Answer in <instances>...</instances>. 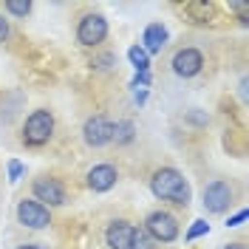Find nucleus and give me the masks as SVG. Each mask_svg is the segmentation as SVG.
Returning a JSON list of instances; mask_svg holds the SVG:
<instances>
[{"mask_svg": "<svg viewBox=\"0 0 249 249\" xmlns=\"http://www.w3.org/2000/svg\"><path fill=\"white\" fill-rule=\"evenodd\" d=\"M150 193L159 201L176 204V207H190L193 201V187L187 181V176L176 167H156L150 176Z\"/></svg>", "mask_w": 249, "mask_h": 249, "instance_id": "f257e3e1", "label": "nucleus"}, {"mask_svg": "<svg viewBox=\"0 0 249 249\" xmlns=\"http://www.w3.org/2000/svg\"><path fill=\"white\" fill-rule=\"evenodd\" d=\"M54 113L48 108H37L31 110L29 116H26V122H23V130H20V142L31 147V150H37V147H46L48 142L54 139Z\"/></svg>", "mask_w": 249, "mask_h": 249, "instance_id": "f03ea898", "label": "nucleus"}, {"mask_svg": "<svg viewBox=\"0 0 249 249\" xmlns=\"http://www.w3.org/2000/svg\"><path fill=\"white\" fill-rule=\"evenodd\" d=\"M144 232L153 238L156 244H173L178 235H181V224H178V218L173 215L170 210H150L147 215H144V227H142Z\"/></svg>", "mask_w": 249, "mask_h": 249, "instance_id": "7ed1b4c3", "label": "nucleus"}, {"mask_svg": "<svg viewBox=\"0 0 249 249\" xmlns=\"http://www.w3.org/2000/svg\"><path fill=\"white\" fill-rule=\"evenodd\" d=\"M201 204L210 215H224V213H230V207L235 204V184L230 178H213L210 184L204 187Z\"/></svg>", "mask_w": 249, "mask_h": 249, "instance_id": "20e7f679", "label": "nucleus"}, {"mask_svg": "<svg viewBox=\"0 0 249 249\" xmlns=\"http://www.w3.org/2000/svg\"><path fill=\"white\" fill-rule=\"evenodd\" d=\"M31 198L34 201H40L43 207H65L68 204V190L62 184L57 176H37L34 181H31Z\"/></svg>", "mask_w": 249, "mask_h": 249, "instance_id": "39448f33", "label": "nucleus"}, {"mask_svg": "<svg viewBox=\"0 0 249 249\" xmlns=\"http://www.w3.org/2000/svg\"><path fill=\"white\" fill-rule=\"evenodd\" d=\"M108 40V20L99 12H88L77 23V43L82 48H99Z\"/></svg>", "mask_w": 249, "mask_h": 249, "instance_id": "423d86ee", "label": "nucleus"}, {"mask_svg": "<svg viewBox=\"0 0 249 249\" xmlns=\"http://www.w3.org/2000/svg\"><path fill=\"white\" fill-rule=\"evenodd\" d=\"M113 127H116V122H113L110 116L93 113V116H88L85 124H82V142H85L88 147H93V150L108 147L110 142H113Z\"/></svg>", "mask_w": 249, "mask_h": 249, "instance_id": "0eeeda50", "label": "nucleus"}, {"mask_svg": "<svg viewBox=\"0 0 249 249\" xmlns=\"http://www.w3.org/2000/svg\"><path fill=\"white\" fill-rule=\"evenodd\" d=\"M17 221L26 227V230H48L51 227V210L43 207L34 198H20L17 201Z\"/></svg>", "mask_w": 249, "mask_h": 249, "instance_id": "6e6552de", "label": "nucleus"}, {"mask_svg": "<svg viewBox=\"0 0 249 249\" xmlns=\"http://www.w3.org/2000/svg\"><path fill=\"white\" fill-rule=\"evenodd\" d=\"M170 68H173V74L181 77V79L198 77V74L204 71V54L198 51V48H193V46L178 48V51L173 54V60H170Z\"/></svg>", "mask_w": 249, "mask_h": 249, "instance_id": "1a4fd4ad", "label": "nucleus"}, {"mask_svg": "<svg viewBox=\"0 0 249 249\" xmlns=\"http://www.w3.org/2000/svg\"><path fill=\"white\" fill-rule=\"evenodd\" d=\"M85 184H88L91 193H110L119 184V167L110 164V161H99L85 173Z\"/></svg>", "mask_w": 249, "mask_h": 249, "instance_id": "9d476101", "label": "nucleus"}, {"mask_svg": "<svg viewBox=\"0 0 249 249\" xmlns=\"http://www.w3.org/2000/svg\"><path fill=\"white\" fill-rule=\"evenodd\" d=\"M133 235H136L133 221H127V218H113L108 227H105V244H108V249H130Z\"/></svg>", "mask_w": 249, "mask_h": 249, "instance_id": "9b49d317", "label": "nucleus"}, {"mask_svg": "<svg viewBox=\"0 0 249 249\" xmlns=\"http://www.w3.org/2000/svg\"><path fill=\"white\" fill-rule=\"evenodd\" d=\"M167 29L161 26V23H150L147 29L142 31V48H144V54L150 57V54H159L161 48L167 46Z\"/></svg>", "mask_w": 249, "mask_h": 249, "instance_id": "f8f14e48", "label": "nucleus"}, {"mask_svg": "<svg viewBox=\"0 0 249 249\" xmlns=\"http://www.w3.org/2000/svg\"><path fill=\"white\" fill-rule=\"evenodd\" d=\"M184 12L190 15L193 23H210L213 15H215V6H213V3H187Z\"/></svg>", "mask_w": 249, "mask_h": 249, "instance_id": "ddd939ff", "label": "nucleus"}, {"mask_svg": "<svg viewBox=\"0 0 249 249\" xmlns=\"http://www.w3.org/2000/svg\"><path fill=\"white\" fill-rule=\"evenodd\" d=\"M133 139H136V124L130 122V119H119L116 127H113V142L124 147V144H130Z\"/></svg>", "mask_w": 249, "mask_h": 249, "instance_id": "4468645a", "label": "nucleus"}, {"mask_svg": "<svg viewBox=\"0 0 249 249\" xmlns=\"http://www.w3.org/2000/svg\"><path fill=\"white\" fill-rule=\"evenodd\" d=\"M127 60H130L133 68H136V74L150 71V57L144 54V48H142V46H130V48H127Z\"/></svg>", "mask_w": 249, "mask_h": 249, "instance_id": "2eb2a0df", "label": "nucleus"}, {"mask_svg": "<svg viewBox=\"0 0 249 249\" xmlns=\"http://www.w3.org/2000/svg\"><path fill=\"white\" fill-rule=\"evenodd\" d=\"M31 9H34V6H31L29 0H6V3H3V12L17 17V20H26V17L31 15Z\"/></svg>", "mask_w": 249, "mask_h": 249, "instance_id": "dca6fc26", "label": "nucleus"}, {"mask_svg": "<svg viewBox=\"0 0 249 249\" xmlns=\"http://www.w3.org/2000/svg\"><path fill=\"white\" fill-rule=\"evenodd\" d=\"M113 65H116V54H110V51H102V54H93L91 57L93 71H110Z\"/></svg>", "mask_w": 249, "mask_h": 249, "instance_id": "f3484780", "label": "nucleus"}, {"mask_svg": "<svg viewBox=\"0 0 249 249\" xmlns=\"http://www.w3.org/2000/svg\"><path fill=\"white\" fill-rule=\"evenodd\" d=\"M130 249H159V244H156V241L144 232V230H139V227H136V235H133V244H130Z\"/></svg>", "mask_w": 249, "mask_h": 249, "instance_id": "a211bd4d", "label": "nucleus"}, {"mask_svg": "<svg viewBox=\"0 0 249 249\" xmlns=\"http://www.w3.org/2000/svg\"><path fill=\"white\" fill-rule=\"evenodd\" d=\"M184 122L196 124V127H207V124H210V116H207L201 108H193V110H187L184 113Z\"/></svg>", "mask_w": 249, "mask_h": 249, "instance_id": "6ab92c4d", "label": "nucleus"}, {"mask_svg": "<svg viewBox=\"0 0 249 249\" xmlns=\"http://www.w3.org/2000/svg\"><path fill=\"white\" fill-rule=\"evenodd\" d=\"M207 232H210V224H207L204 218H198V221H193V227L187 230L184 241H196V238H201V235H207Z\"/></svg>", "mask_w": 249, "mask_h": 249, "instance_id": "aec40b11", "label": "nucleus"}, {"mask_svg": "<svg viewBox=\"0 0 249 249\" xmlns=\"http://www.w3.org/2000/svg\"><path fill=\"white\" fill-rule=\"evenodd\" d=\"M23 173H26V164H23V161H17V159H12V161H9V181L17 184Z\"/></svg>", "mask_w": 249, "mask_h": 249, "instance_id": "412c9836", "label": "nucleus"}, {"mask_svg": "<svg viewBox=\"0 0 249 249\" xmlns=\"http://www.w3.org/2000/svg\"><path fill=\"white\" fill-rule=\"evenodd\" d=\"M230 12H235L241 23H247V15H249V6H247V3H230Z\"/></svg>", "mask_w": 249, "mask_h": 249, "instance_id": "4be33fe9", "label": "nucleus"}, {"mask_svg": "<svg viewBox=\"0 0 249 249\" xmlns=\"http://www.w3.org/2000/svg\"><path fill=\"white\" fill-rule=\"evenodd\" d=\"M144 85H150V71L136 74V77H133V82H130V88H144Z\"/></svg>", "mask_w": 249, "mask_h": 249, "instance_id": "5701e85b", "label": "nucleus"}, {"mask_svg": "<svg viewBox=\"0 0 249 249\" xmlns=\"http://www.w3.org/2000/svg\"><path fill=\"white\" fill-rule=\"evenodd\" d=\"M9 34H12V26H9V20L0 15V43H6L9 40Z\"/></svg>", "mask_w": 249, "mask_h": 249, "instance_id": "b1692460", "label": "nucleus"}, {"mask_svg": "<svg viewBox=\"0 0 249 249\" xmlns=\"http://www.w3.org/2000/svg\"><path fill=\"white\" fill-rule=\"evenodd\" d=\"M247 221V210H241V213H235L232 218H227V227H238V224H244Z\"/></svg>", "mask_w": 249, "mask_h": 249, "instance_id": "393cba45", "label": "nucleus"}, {"mask_svg": "<svg viewBox=\"0 0 249 249\" xmlns=\"http://www.w3.org/2000/svg\"><path fill=\"white\" fill-rule=\"evenodd\" d=\"M221 249H247V244L244 241H232V244H224Z\"/></svg>", "mask_w": 249, "mask_h": 249, "instance_id": "a878e982", "label": "nucleus"}, {"mask_svg": "<svg viewBox=\"0 0 249 249\" xmlns=\"http://www.w3.org/2000/svg\"><path fill=\"white\" fill-rule=\"evenodd\" d=\"M15 249H48V247H43V244H20Z\"/></svg>", "mask_w": 249, "mask_h": 249, "instance_id": "bb28decb", "label": "nucleus"}, {"mask_svg": "<svg viewBox=\"0 0 249 249\" xmlns=\"http://www.w3.org/2000/svg\"><path fill=\"white\" fill-rule=\"evenodd\" d=\"M144 99H147V93H144V91L136 93V105H144Z\"/></svg>", "mask_w": 249, "mask_h": 249, "instance_id": "cd10ccee", "label": "nucleus"}]
</instances>
